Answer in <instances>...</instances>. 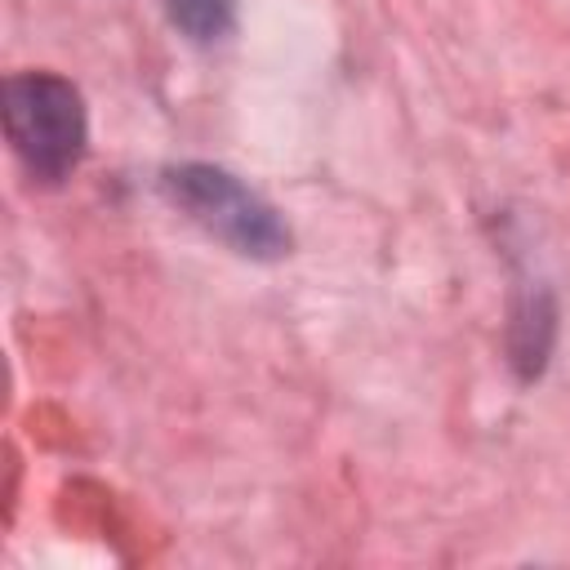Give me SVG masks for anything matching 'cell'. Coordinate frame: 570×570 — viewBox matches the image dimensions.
<instances>
[{
    "mask_svg": "<svg viewBox=\"0 0 570 570\" xmlns=\"http://www.w3.org/2000/svg\"><path fill=\"white\" fill-rule=\"evenodd\" d=\"M4 129L36 183H62L85 156V102L62 76H13L4 85Z\"/></svg>",
    "mask_w": 570,
    "mask_h": 570,
    "instance_id": "6da1fadb",
    "label": "cell"
},
{
    "mask_svg": "<svg viewBox=\"0 0 570 570\" xmlns=\"http://www.w3.org/2000/svg\"><path fill=\"white\" fill-rule=\"evenodd\" d=\"M165 191L191 223L245 258H281L289 249L281 214L218 165H174L165 169Z\"/></svg>",
    "mask_w": 570,
    "mask_h": 570,
    "instance_id": "7a4b0ae2",
    "label": "cell"
},
{
    "mask_svg": "<svg viewBox=\"0 0 570 570\" xmlns=\"http://www.w3.org/2000/svg\"><path fill=\"white\" fill-rule=\"evenodd\" d=\"M174 27L200 45L209 40H223L236 22V0H165Z\"/></svg>",
    "mask_w": 570,
    "mask_h": 570,
    "instance_id": "3957f363",
    "label": "cell"
}]
</instances>
